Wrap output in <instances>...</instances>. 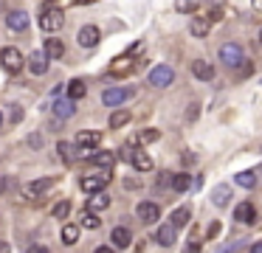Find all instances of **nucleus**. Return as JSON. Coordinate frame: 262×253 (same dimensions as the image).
I'll return each instance as SVG.
<instances>
[{"label": "nucleus", "instance_id": "72a5a7b5", "mask_svg": "<svg viewBox=\"0 0 262 253\" xmlns=\"http://www.w3.org/2000/svg\"><path fill=\"white\" fill-rule=\"evenodd\" d=\"M237 183L243 186V189H251V186L256 183V174H254V172H239V174H237Z\"/></svg>", "mask_w": 262, "mask_h": 253}, {"label": "nucleus", "instance_id": "f3484780", "mask_svg": "<svg viewBox=\"0 0 262 253\" xmlns=\"http://www.w3.org/2000/svg\"><path fill=\"white\" fill-rule=\"evenodd\" d=\"M6 22H9L12 31H26V28H29V14H26V11H9Z\"/></svg>", "mask_w": 262, "mask_h": 253}, {"label": "nucleus", "instance_id": "c85d7f7f", "mask_svg": "<svg viewBox=\"0 0 262 253\" xmlns=\"http://www.w3.org/2000/svg\"><path fill=\"white\" fill-rule=\"evenodd\" d=\"M189 186H192L189 172H181V174H175V177H172V189H175V191H186Z\"/></svg>", "mask_w": 262, "mask_h": 253}, {"label": "nucleus", "instance_id": "20e7f679", "mask_svg": "<svg viewBox=\"0 0 262 253\" xmlns=\"http://www.w3.org/2000/svg\"><path fill=\"white\" fill-rule=\"evenodd\" d=\"M243 59H245V54H243V48H239L237 42H226V45L220 48V62H223L226 67H237Z\"/></svg>", "mask_w": 262, "mask_h": 253}, {"label": "nucleus", "instance_id": "e433bc0d", "mask_svg": "<svg viewBox=\"0 0 262 253\" xmlns=\"http://www.w3.org/2000/svg\"><path fill=\"white\" fill-rule=\"evenodd\" d=\"M198 112H200V107H198V104H192V107H189V112H186V116H189V121H194V118H198Z\"/></svg>", "mask_w": 262, "mask_h": 253}, {"label": "nucleus", "instance_id": "a19ab883", "mask_svg": "<svg viewBox=\"0 0 262 253\" xmlns=\"http://www.w3.org/2000/svg\"><path fill=\"white\" fill-rule=\"evenodd\" d=\"M251 250H254V253H262V242H256V245H251Z\"/></svg>", "mask_w": 262, "mask_h": 253}, {"label": "nucleus", "instance_id": "a878e982", "mask_svg": "<svg viewBox=\"0 0 262 253\" xmlns=\"http://www.w3.org/2000/svg\"><path fill=\"white\" fill-rule=\"evenodd\" d=\"M62 242H65V245H76V242H79V225H74V222H68V225H65V228H62Z\"/></svg>", "mask_w": 262, "mask_h": 253}, {"label": "nucleus", "instance_id": "b1692460", "mask_svg": "<svg viewBox=\"0 0 262 253\" xmlns=\"http://www.w3.org/2000/svg\"><path fill=\"white\" fill-rule=\"evenodd\" d=\"M228 200H231V189H228V186H217L214 191H211V202H214V205H228Z\"/></svg>", "mask_w": 262, "mask_h": 253}, {"label": "nucleus", "instance_id": "4468645a", "mask_svg": "<svg viewBox=\"0 0 262 253\" xmlns=\"http://www.w3.org/2000/svg\"><path fill=\"white\" fill-rule=\"evenodd\" d=\"M175 225H161V228L158 231H155V236H152V239L155 242H158V245H164V247H172V245H175Z\"/></svg>", "mask_w": 262, "mask_h": 253}, {"label": "nucleus", "instance_id": "6e6552de", "mask_svg": "<svg viewBox=\"0 0 262 253\" xmlns=\"http://www.w3.org/2000/svg\"><path fill=\"white\" fill-rule=\"evenodd\" d=\"M99 39H102V34H99L96 26H82V28H79V37H76V42H79L82 48H96Z\"/></svg>", "mask_w": 262, "mask_h": 253}, {"label": "nucleus", "instance_id": "473e14b6", "mask_svg": "<svg viewBox=\"0 0 262 253\" xmlns=\"http://www.w3.org/2000/svg\"><path fill=\"white\" fill-rule=\"evenodd\" d=\"M54 217L57 219H68V214H71V202L68 200H62V202H57V205H54Z\"/></svg>", "mask_w": 262, "mask_h": 253}, {"label": "nucleus", "instance_id": "7ed1b4c3", "mask_svg": "<svg viewBox=\"0 0 262 253\" xmlns=\"http://www.w3.org/2000/svg\"><path fill=\"white\" fill-rule=\"evenodd\" d=\"M175 82V71H172L169 65H158V67H152V71H149V84H152V87H169V84Z\"/></svg>", "mask_w": 262, "mask_h": 253}, {"label": "nucleus", "instance_id": "aec40b11", "mask_svg": "<svg viewBox=\"0 0 262 253\" xmlns=\"http://www.w3.org/2000/svg\"><path fill=\"white\" fill-rule=\"evenodd\" d=\"M46 56H48V59H62V56H65V45L59 42L57 37H48L46 39Z\"/></svg>", "mask_w": 262, "mask_h": 253}, {"label": "nucleus", "instance_id": "1a4fd4ad", "mask_svg": "<svg viewBox=\"0 0 262 253\" xmlns=\"http://www.w3.org/2000/svg\"><path fill=\"white\" fill-rule=\"evenodd\" d=\"M136 217L141 219L144 225H152L155 219L161 217V208H158V202H141V205L136 208Z\"/></svg>", "mask_w": 262, "mask_h": 253}, {"label": "nucleus", "instance_id": "ddd939ff", "mask_svg": "<svg viewBox=\"0 0 262 253\" xmlns=\"http://www.w3.org/2000/svg\"><path fill=\"white\" fill-rule=\"evenodd\" d=\"M99 141H102V132H96V129H82L76 135V146H82V149H93V146H99Z\"/></svg>", "mask_w": 262, "mask_h": 253}, {"label": "nucleus", "instance_id": "6ab92c4d", "mask_svg": "<svg viewBox=\"0 0 262 253\" xmlns=\"http://www.w3.org/2000/svg\"><path fill=\"white\" fill-rule=\"evenodd\" d=\"M192 73L200 79V82H211V79H214V67H211L206 59H198V62H194V65H192Z\"/></svg>", "mask_w": 262, "mask_h": 253}, {"label": "nucleus", "instance_id": "393cba45", "mask_svg": "<svg viewBox=\"0 0 262 253\" xmlns=\"http://www.w3.org/2000/svg\"><path fill=\"white\" fill-rule=\"evenodd\" d=\"M107 205H110V197L102 194V191H93L91 200H88V208H91V211H102V208H107Z\"/></svg>", "mask_w": 262, "mask_h": 253}, {"label": "nucleus", "instance_id": "0eeeda50", "mask_svg": "<svg viewBox=\"0 0 262 253\" xmlns=\"http://www.w3.org/2000/svg\"><path fill=\"white\" fill-rule=\"evenodd\" d=\"M136 67H138V59H133V54H124V56H119V59H113L110 73H113V76H127V73L136 71Z\"/></svg>", "mask_w": 262, "mask_h": 253}, {"label": "nucleus", "instance_id": "c756f323", "mask_svg": "<svg viewBox=\"0 0 262 253\" xmlns=\"http://www.w3.org/2000/svg\"><path fill=\"white\" fill-rule=\"evenodd\" d=\"M186 222H189V208L186 205L175 208V211H172V225H175V228H183Z\"/></svg>", "mask_w": 262, "mask_h": 253}, {"label": "nucleus", "instance_id": "79ce46f5", "mask_svg": "<svg viewBox=\"0 0 262 253\" xmlns=\"http://www.w3.org/2000/svg\"><path fill=\"white\" fill-rule=\"evenodd\" d=\"M0 250H9V245H6V242H0Z\"/></svg>", "mask_w": 262, "mask_h": 253}, {"label": "nucleus", "instance_id": "2eb2a0df", "mask_svg": "<svg viewBox=\"0 0 262 253\" xmlns=\"http://www.w3.org/2000/svg\"><path fill=\"white\" fill-rule=\"evenodd\" d=\"M88 157H91V163L99 166V169H113L116 166V155L107 152V149H99V152H93V155H88Z\"/></svg>", "mask_w": 262, "mask_h": 253}, {"label": "nucleus", "instance_id": "ea45409f", "mask_svg": "<svg viewBox=\"0 0 262 253\" xmlns=\"http://www.w3.org/2000/svg\"><path fill=\"white\" fill-rule=\"evenodd\" d=\"M76 6H91V3H96V0H74Z\"/></svg>", "mask_w": 262, "mask_h": 253}, {"label": "nucleus", "instance_id": "9d476101", "mask_svg": "<svg viewBox=\"0 0 262 253\" xmlns=\"http://www.w3.org/2000/svg\"><path fill=\"white\" fill-rule=\"evenodd\" d=\"M234 217H237V222H243V225H254L256 222V208L251 205V202H239V205L234 208Z\"/></svg>", "mask_w": 262, "mask_h": 253}, {"label": "nucleus", "instance_id": "a18cd8bd", "mask_svg": "<svg viewBox=\"0 0 262 253\" xmlns=\"http://www.w3.org/2000/svg\"><path fill=\"white\" fill-rule=\"evenodd\" d=\"M259 42H262V31H259Z\"/></svg>", "mask_w": 262, "mask_h": 253}, {"label": "nucleus", "instance_id": "f8f14e48", "mask_svg": "<svg viewBox=\"0 0 262 253\" xmlns=\"http://www.w3.org/2000/svg\"><path fill=\"white\" fill-rule=\"evenodd\" d=\"M54 183H57V177H40V180H34V183L26 186V194H29V197H40V194H46L48 189H54Z\"/></svg>", "mask_w": 262, "mask_h": 253}, {"label": "nucleus", "instance_id": "9b49d317", "mask_svg": "<svg viewBox=\"0 0 262 253\" xmlns=\"http://www.w3.org/2000/svg\"><path fill=\"white\" fill-rule=\"evenodd\" d=\"M51 110H54V116H57L59 121H65V118H71L76 112V104H74V99H59V101L51 104Z\"/></svg>", "mask_w": 262, "mask_h": 253}, {"label": "nucleus", "instance_id": "a211bd4d", "mask_svg": "<svg viewBox=\"0 0 262 253\" xmlns=\"http://www.w3.org/2000/svg\"><path fill=\"white\" fill-rule=\"evenodd\" d=\"M130 163L138 169V172H152V157H149L144 149H136V152H133V155H130Z\"/></svg>", "mask_w": 262, "mask_h": 253}, {"label": "nucleus", "instance_id": "37998d69", "mask_svg": "<svg viewBox=\"0 0 262 253\" xmlns=\"http://www.w3.org/2000/svg\"><path fill=\"white\" fill-rule=\"evenodd\" d=\"M254 6H256V9H262V0H254Z\"/></svg>", "mask_w": 262, "mask_h": 253}, {"label": "nucleus", "instance_id": "4c0bfd02", "mask_svg": "<svg viewBox=\"0 0 262 253\" xmlns=\"http://www.w3.org/2000/svg\"><path fill=\"white\" fill-rule=\"evenodd\" d=\"M169 183V177H166V174H158V180H155V189H158V186H166Z\"/></svg>", "mask_w": 262, "mask_h": 253}, {"label": "nucleus", "instance_id": "f03ea898", "mask_svg": "<svg viewBox=\"0 0 262 253\" xmlns=\"http://www.w3.org/2000/svg\"><path fill=\"white\" fill-rule=\"evenodd\" d=\"M0 65L6 67L9 73H20V71H23V54L9 45V48L0 51Z\"/></svg>", "mask_w": 262, "mask_h": 253}, {"label": "nucleus", "instance_id": "423d86ee", "mask_svg": "<svg viewBox=\"0 0 262 253\" xmlns=\"http://www.w3.org/2000/svg\"><path fill=\"white\" fill-rule=\"evenodd\" d=\"M107 183H110V174H107V172H104V174H85V177L79 180L82 191H88V194H93V191H102Z\"/></svg>", "mask_w": 262, "mask_h": 253}, {"label": "nucleus", "instance_id": "4be33fe9", "mask_svg": "<svg viewBox=\"0 0 262 253\" xmlns=\"http://www.w3.org/2000/svg\"><path fill=\"white\" fill-rule=\"evenodd\" d=\"M130 118H133L130 110H113V112H110V127H113V129L127 127V124H130Z\"/></svg>", "mask_w": 262, "mask_h": 253}, {"label": "nucleus", "instance_id": "7c9ffc66", "mask_svg": "<svg viewBox=\"0 0 262 253\" xmlns=\"http://www.w3.org/2000/svg\"><path fill=\"white\" fill-rule=\"evenodd\" d=\"M99 225H102V219H99V217H93V211H91V208H85V214H82V228L96 231Z\"/></svg>", "mask_w": 262, "mask_h": 253}, {"label": "nucleus", "instance_id": "cd10ccee", "mask_svg": "<svg viewBox=\"0 0 262 253\" xmlns=\"http://www.w3.org/2000/svg\"><path fill=\"white\" fill-rule=\"evenodd\" d=\"M200 6H203V0H175V9L181 11V14H192Z\"/></svg>", "mask_w": 262, "mask_h": 253}, {"label": "nucleus", "instance_id": "39448f33", "mask_svg": "<svg viewBox=\"0 0 262 253\" xmlns=\"http://www.w3.org/2000/svg\"><path fill=\"white\" fill-rule=\"evenodd\" d=\"M133 96V90L130 87H110V90H104L102 93V104H107V107H119V104H124L127 99Z\"/></svg>", "mask_w": 262, "mask_h": 253}, {"label": "nucleus", "instance_id": "c9c22d12", "mask_svg": "<svg viewBox=\"0 0 262 253\" xmlns=\"http://www.w3.org/2000/svg\"><path fill=\"white\" fill-rule=\"evenodd\" d=\"M237 71H239V76H251V71H254V67H251V62H239V65H237Z\"/></svg>", "mask_w": 262, "mask_h": 253}, {"label": "nucleus", "instance_id": "dca6fc26", "mask_svg": "<svg viewBox=\"0 0 262 253\" xmlns=\"http://www.w3.org/2000/svg\"><path fill=\"white\" fill-rule=\"evenodd\" d=\"M29 71L34 73V76H42V73L48 71V56L42 54V51H34V54L29 56Z\"/></svg>", "mask_w": 262, "mask_h": 253}, {"label": "nucleus", "instance_id": "5701e85b", "mask_svg": "<svg viewBox=\"0 0 262 253\" xmlns=\"http://www.w3.org/2000/svg\"><path fill=\"white\" fill-rule=\"evenodd\" d=\"M57 149H59V157H62V160H76V157H79V155H85V152H76V146L74 144H68V141H59V146H57Z\"/></svg>", "mask_w": 262, "mask_h": 253}, {"label": "nucleus", "instance_id": "412c9836", "mask_svg": "<svg viewBox=\"0 0 262 253\" xmlns=\"http://www.w3.org/2000/svg\"><path fill=\"white\" fill-rule=\"evenodd\" d=\"M130 239H133V234L127 228H113V234H110V242H113L116 247H121V250L130 247Z\"/></svg>", "mask_w": 262, "mask_h": 253}, {"label": "nucleus", "instance_id": "bb28decb", "mask_svg": "<svg viewBox=\"0 0 262 253\" xmlns=\"http://www.w3.org/2000/svg\"><path fill=\"white\" fill-rule=\"evenodd\" d=\"M88 93V84L85 82H82V79H74V82H71L68 84V99H82V96H85Z\"/></svg>", "mask_w": 262, "mask_h": 253}, {"label": "nucleus", "instance_id": "f704fd0d", "mask_svg": "<svg viewBox=\"0 0 262 253\" xmlns=\"http://www.w3.org/2000/svg\"><path fill=\"white\" fill-rule=\"evenodd\" d=\"M149 141H158V129H144L136 135V144H149Z\"/></svg>", "mask_w": 262, "mask_h": 253}, {"label": "nucleus", "instance_id": "2f4dec72", "mask_svg": "<svg viewBox=\"0 0 262 253\" xmlns=\"http://www.w3.org/2000/svg\"><path fill=\"white\" fill-rule=\"evenodd\" d=\"M189 31L194 34V37H206L209 34V20H192V28Z\"/></svg>", "mask_w": 262, "mask_h": 253}, {"label": "nucleus", "instance_id": "f257e3e1", "mask_svg": "<svg viewBox=\"0 0 262 253\" xmlns=\"http://www.w3.org/2000/svg\"><path fill=\"white\" fill-rule=\"evenodd\" d=\"M62 26H65V11L62 9H57V6L42 9V14H40V28L42 31H59Z\"/></svg>", "mask_w": 262, "mask_h": 253}, {"label": "nucleus", "instance_id": "58836bf2", "mask_svg": "<svg viewBox=\"0 0 262 253\" xmlns=\"http://www.w3.org/2000/svg\"><path fill=\"white\" fill-rule=\"evenodd\" d=\"M209 17H211V20H220V17H223V9H211Z\"/></svg>", "mask_w": 262, "mask_h": 253}, {"label": "nucleus", "instance_id": "c03bdc74", "mask_svg": "<svg viewBox=\"0 0 262 253\" xmlns=\"http://www.w3.org/2000/svg\"><path fill=\"white\" fill-rule=\"evenodd\" d=\"M0 127H3V112H0Z\"/></svg>", "mask_w": 262, "mask_h": 253}]
</instances>
